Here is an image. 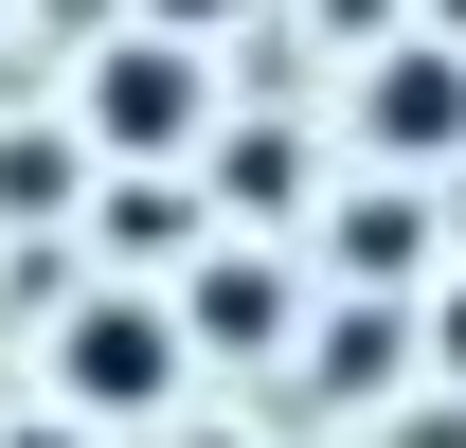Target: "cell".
<instances>
[{"instance_id":"obj_4","label":"cell","mask_w":466,"mask_h":448,"mask_svg":"<svg viewBox=\"0 0 466 448\" xmlns=\"http://www.w3.org/2000/svg\"><path fill=\"white\" fill-rule=\"evenodd\" d=\"M179 323H198V341H233V359H251V341H288V287H269V251H216Z\"/></svg>"},{"instance_id":"obj_2","label":"cell","mask_w":466,"mask_h":448,"mask_svg":"<svg viewBox=\"0 0 466 448\" xmlns=\"http://www.w3.org/2000/svg\"><path fill=\"white\" fill-rule=\"evenodd\" d=\"M90 144H126V162L198 144V55H179V36H126V55L90 72Z\"/></svg>"},{"instance_id":"obj_1","label":"cell","mask_w":466,"mask_h":448,"mask_svg":"<svg viewBox=\"0 0 466 448\" xmlns=\"http://www.w3.org/2000/svg\"><path fill=\"white\" fill-rule=\"evenodd\" d=\"M179 341H198V323H162V305H72L55 377H72V412H162V394H179Z\"/></svg>"},{"instance_id":"obj_7","label":"cell","mask_w":466,"mask_h":448,"mask_svg":"<svg viewBox=\"0 0 466 448\" xmlns=\"http://www.w3.org/2000/svg\"><path fill=\"white\" fill-rule=\"evenodd\" d=\"M18 448H72V431H18Z\"/></svg>"},{"instance_id":"obj_6","label":"cell","mask_w":466,"mask_h":448,"mask_svg":"<svg viewBox=\"0 0 466 448\" xmlns=\"http://www.w3.org/2000/svg\"><path fill=\"white\" fill-rule=\"evenodd\" d=\"M449 359H466V287H449Z\"/></svg>"},{"instance_id":"obj_5","label":"cell","mask_w":466,"mask_h":448,"mask_svg":"<svg viewBox=\"0 0 466 448\" xmlns=\"http://www.w3.org/2000/svg\"><path fill=\"white\" fill-rule=\"evenodd\" d=\"M162 18H179V36H198V18H233V0H162Z\"/></svg>"},{"instance_id":"obj_3","label":"cell","mask_w":466,"mask_h":448,"mask_svg":"<svg viewBox=\"0 0 466 448\" xmlns=\"http://www.w3.org/2000/svg\"><path fill=\"white\" fill-rule=\"evenodd\" d=\"M359 126H377L395 162H449V144H466V55H431V36H395V55L359 72Z\"/></svg>"}]
</instances>
